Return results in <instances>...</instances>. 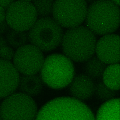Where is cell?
<instances>
[{
	"label": "cell",
	"instance_id": "obj_1",
	"mask_svg": "<svg viewBox=\"0 0 120 120\" xmlns=\"http://www.w3.org/2000/svg\"><path fill=\"white\" fill-rule=\"evenodd\" d=\"M35 120H95L90 109L83 102L70 97L53 99L38 112Z\"/></svg>",
	"mask_w": 120,
	"mask_h": 120
},
{
	"label": "cell",
	"instance_id": "obj_19",
	"mask_svg": "<svg viewBox=\"0 0 120 120\" xmlns=\"http://www.w3.org/2000/svg\"><path fill=\"white\" fill-rule=\"evenodd\" d=\"M116 91L108 87L103 81H100L95 84L94 94L100 100L105 102L115 98Z\"/></svg>",
	"mask_w": 120,
	"mask_h": 120
},
{
	"label": "cell",
	"instance_id": "obj_23",
	"mask_svg": "<svg viewBox=\"0 0 120 120\" xmlns=\"http://www.w3.org/2000/svg\"><path fill=\"white\" fill-rule=\"evenodd\" d=\"M6 10L0 6V23L6 20Z\"/></svg>",
	"mask_w": 120,
	"mask_h": 120
},
{
	"label": "cell",
	"instance_id": "obj_25",
	"mask_svg": "<svg viewBox=\"0 0 120 120\" xmlns=\"http://www.w3.org/2000/svg\"><path fill=\"white\" fill-rule=\"evenodd\" d=\"M111 0L119 6V4H120L119 0Z\"/></svg>",
	"mask_w": 120,
	"mask_h": 120
},
{
	"label": "cell",
	"instance_id": "obj_24",
	"mask_svg": "<svg viewBox=\"0 0 120 120\" xmlns=\"http://www.w3.org/2000/svg\"><path fill=\"white\" fill-rule=\"evenodd\" d=\"M7 45L8 44L5 38L3 36L0 35V51L3 47Z\"/></svg>",
	"mask_w": 120,
	"mask_h": 120
},
{
	"label": "cell",
	"instance_id": "obj_14",
	"mask_svg": "<svg viewBox=\"0 0 120 120\" xmlns=\"http://www.w3.org/2000/svg\"><path fill=\"white\" fill-rule=\"evenodd\" d=\"M119 98L105 101L98 109L95 120H119Z\"/></svg>",
	"mask_w": 120,
	"mask_h": 120
},
{
	"label": "cell",
	"instance_id": "obj_9",
	"mask_svg": "<svg viewBox=\"0 0 120 120\" xmlns=\"http://www.w3.org/2000/svg\"><path fill=\"white\" fill-rule=\"evenodd\" d=\"M44 59L42 51L31 44H27L16 49L13 64L19 74L34 75L40 72Z\"/></svg>",
	"mask_w": 120,
	"mask_h": 120
},
{
	"label": "cell",
	"instance_id": "obj_12",
	"mask_svg": "<svg viewBox=\"0 0 120 120\" xmlns=\"http://www.w3.org/2000/svg\"><path fill=\"white\" fill-rule=\"evenodd\" d=\"M95 84L93 79L87 75L79 74L69 84V92L73 98L81 101L87 100L94 94Z\"/></svg>",
	"mask_w": 120,
	"mask_h": 120
},
{
	"label": "cell",
	"instance_id": "obj_17",
	"mask_svg": "<svg viewBox=\"0 0 120 120\" xmlns=\"http://www.w3.org/2000/svg\"><path fill=\"white\" fill-rule=\"evenodd\" d=\"M5 37L8 45L14 49L27 44L29 41L28 33L26 32L10 29Z\"/></svg>",
	"mask_w": 120,
	"mask_h": 120
},
{
	"label": "cell",
	"instance_id": "obj_15",
	"mask_svg": "<svg viewBox=\"0 0 120 120\" xmlns=\"http://www.w3.org/2000/svg\"><path fill=\"white\" fill-rule=\"evenodd\" d=\"M107 67V64L94 56L85 61L84 70L86 74L93 80L98 79L102 77Z\"/></svg>",
	"mask_w": 120,
	"mask_h": 120
},
{
	"label": "cell",
	"instance_id": "obj_18",
	"mask_svg": "<svg viewBox=\"0 0 120 120\" xmlns=\"http://www.w3.org/2000/svg\"><path fill=\"white\" fill-rule=\"evenodd\" d=\"M55 0H33V5L38 16L40 17H49L52 13Z\"/></svg>",
	"mask_w": 120,
	"mask_h": 120
},
{
	"label": "cell",
	"instance_id": "obj_16",
	"mask_svg": "<svg viewBox=\"0 0 120 120\" xmlns=\"http://www.w3.org/2000/svg\"><path fill=\"white\" fill-rule=\"evenodd\" d=\"M119 64H110L107 67L102 76L104 83L110 89L116 91L119 89Z\"/></svg>",
	"mask_w": 120,
	"mask_h": 120
},
{
	"label": "cell",
	"instance_id": "obj_11",
	"mask_svg": "<svg viewBox=\"0 0 120 120\" xmlns=\"http://www.w3.org/2000/svg\"><path fill=\"white\" fill-rule=\"evenodd\" d=\"M20 77L11 61L0 58V99L15 92L18 89Z\"/></svg>",
	"mask_w": 120,
	"mask_h": 120
},
{
	"label": "cell",
	"instance_id": "obj_6",
	"mask_svg": "<svg viewBox=\"0 0 120 120\" xmlns=\"http://www.w3.org/2000/svg\"><path fill=\"white\" fill-rule=\"evenodd\" d=\"M38 112L37 104L31 97L15 92L1 102L0 118L2 120H35Z\"/></svg>",
	"mask_w": 120,
	"mask_h": 120
},
{
	"label": "cell",
	"instance_id": "obj_10",
	"mask_svg": "<svg viewBox=\"0 0 120 120\" xmlns=\"http://www.w3.org/2000/svg\"><path fill=\"white\" fill-rule=\"evenodd\" d=\"M119 36L116 34L103 35L97 41L95 53L97 56L106 64L118 63L120 60Z\"/></svg>",
	"mask_w": 120,
	"mask_h": 120
},
{
	"label": "cell",
	"instance_id": "obj_7",
	"mask_svg": "<svg viewBox=\"0 0 120 120\" xmlns=\"http://www.w3.org/2000/svg\"><path fill=\"white\" fill-rule=\"evenodd\" d=\"M88 8L85 0H55L52 14L60 25L69 29L85 21Z\"/></svg>",
	"mask_w": 120,
	"mask_h": 120
},
{
	"label": "cell",
	"instance_id": "obj_4",
	"mask_svg": "<svg viewBox=\"0 0 120 120\" xmlns=\"http://www.w3.org/2000/svg\"><path fill=\"white\" fill-rule=\"evenodd\" d=\"M40 72L43 83L54 89L66 87L75 77V68L72 61L60 54L47 56Z\"/></svg>",
	"mask_w": 120,
	"mask_h": 120
},
{
	"label": "cell",
	"instance_id": "obj_13",
	"mask_svg": "<svg viewBox=\"0 0 120 120\" xmlns=\"http://www.w3.org/2000/svg\"><path fill=\"white\" fill-rule=\"evenodd\" d=\"M43 84L40 76L37 74L22 75L20 77L18 89L20 92L32 97L41 92Z\"/></svg>",
	"mask_w": 120,
	"mask_h": 120
},
{
	"label": "cell",
	"instance_id": "obj_3",
	"mask_svg": "<svg viewBox=\"0 0 120 120\" xmlns=\"http://www.w3.org/2000/svg\"><path fill=\"white\" fill-rule=\"evenodd\" d=\"M86 26L95 34L104 35L116 31L120 23L119 6L111 0H97L88 8Z\"/></svg>",
	"mask_w": 120,
	"mask_h": 120
},
{
	"label": "cell",
	"instance_id": "obj_8",
	"mask_svg": "<svg viewBox=\"0 0 120 120\" xmlns=\"http://www.w3.org/2000/svg\"><path fill=\"white\" fill-rule=\"evenodd\" d=\"M38 16L30 1L15 0L6 10V20L11 29L29 31L38 19Z\"/></svg>",
	"mask_w": 120,
	"mask_h": 120
},
{
	"label": "cell",
	"instance_id": "obj_2",
	"mask_svg": "<svg viewBox=\"0 0 120 120\" xmlns=\"http://www.w3.org/2000/svg\"><path fill=\"white\" fill-rule=\"evenodd\" d=\"M97 38L86 26L69 28L64 33L61 44L64 56L72 61L85 62L94 56Z\"/></svg>",
	"mask_w": 120,
	"mask_h": 120
},
{
	"label": "cell",
	"instance_id": "obj_5",
	"mask_svg": "<svg viewBox=\"0 0 120 120\" xmlns=\"http://www.w3.org/2000/svg\"><path fill=\"white\" fill-rule=\"evenodd\" d=\"M63 34L62 27L50 17L37 19L28 33L29 41L44 52L56 49L61 44Z\"/></svg>",
	"mask_w": 120,
	"mask_h": 120
},
{
	"label": "cell",
	"instance_id": "obj_27",
	"mask_svg": "<svg viewBox=\"0 0 120 120\" xmlns=\"http://www.w3.org/2000/svg\"><path fill=\"white\" fill-rule=\"evenodd\" d=\"M1 102H0V104H1Z\"/></svg>",
	"mask_w": 120,
	"mask_h": 120
},
{
	"label": "cell",
	"instance_id": "obj_22",
	"mask_svg": "<svg viewBox=\"0 0 120 120\" xmlns=\"http://www.w3.org/2000/svg\"><path fill=\"white\" fill-rule=\"evenodd\" d=\"M15 0H0V6L7 10Z\"/></svg>",
	"mask_w": 120,
	"mask_h": 120
},
{
	"label": "cell",
	"instance_id": "obj_28",
	"mask_svg": "<svg viewBox=\"0 0 120 120\" xmlns=\"http://www.w3.org/2000/svg\"><path fill=\"white\" fill-rule=\"evenodd\" d=\"M0 120H1V119H0Z\"/></svg>",
	"mask_w": 120,
	"mask_h": 120
},
{
	"label": "cell",
	"instance_id": "obj_29",
	"mask_svg": "<svg viewBox=\"0 0 120 120\" xmlns=\"http://www.w3.org/2000/svg\"></svg>",
	"mask_w": 120,
	"mask_h": 120
},
{
	"label": "cell",
	"instance_id": "obj_26",
	"mask_svg": "<svg viewBox=\"0 0 120 120\" xmlns=\"http://www.w3.org/2000/svg\"><path fill=\"white\" fill-rule=\"evenodd\" d=\"M23 0L28 1H33V0Z\"/></svg>",
	"mask_w": 120,
	"mask_h": 120
},
{
	"label": "cell",
	"instance_id": "obj_20",
	"mask_svg": "<svg viewBox=\"0 0 120 120\" xmlns=\"http://www.w3.org/2000/svg\"><path fill=\"white\" fill-rule=\"evenodd\" d=\"M15 51L14 49L9 45L3 47L0 51V58L5 60L11 61L13 59Z\"/></svg>",
	"mask_w": 120,
	"mask_h": 120
},
{
	"label": "cell",
	"instance_id": "obj_21",
	"mask_svg": "<svg viewBox=\"0 0 120 120\" xmlns=\"http://www.w3.org/2000/svg\"><path fill=\"white\" fill-rule=\"evenodd\" d=\"M10 27L6 20L0 23V35L6 34L10 29Z\"/></svg>",
	"mask_w": 120,
	"mask_h": 120
}]
</instances>
